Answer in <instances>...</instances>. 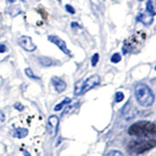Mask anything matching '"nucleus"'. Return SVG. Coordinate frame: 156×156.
I'll list each match as a JSON object with an SVG mask.
<instances>
[{
	"label": "nucleus",
	"instance_id": "obj_28",
	"mask_svg": "<svg viewBox=\"0 0 156 156\" xmlns=\"http://www.w3.org/2000/svg\"><path fill=\"white\" fill-rule=\"evenodd\" d=\"M139 1H143V0H139Z\"/></svg>",
	"mask_w": 156,
	"mask_h": 156
},
{
	"label": "nucleus",
	"instance_id": "obj_17",
	"mask_svg": "<svg viewBox=\"0 0 156 156\" xmlns=\"http://www.w3.org/2000/svg\"><path fill=\"white\" fill-rule=\"evenodd\" d=\"M26 74L29 77V78H32V79H39V77L38 76H36V75H34L33 74V72H32V70L30 69V68H26Z\"/></svg>",
	"mask_w": 156,
	"mask_h": 156
},
{
	"label": "nucleus",
	"instance_id": "obj_7",
	"mask_svg": "<svg viewBox=\"0 0 156 156\" xmlns=\"http://www.w3.org/2000/svg\"><path fill=\"white\" fill-rule=\"evenodd\" d=\"M48 39H49V41L55 44V45L58 49H60V50H62L65 54H66V55H70V52H69V50H68L67 47H66V41H63L62 38H60L57 35H50V36L48 37Z\"/></svg>",
	"mask_w": 156,
	"mask_h": 156
},
{
	"label": "nucleus",
	"instance_id": "obj_24",
	"mask_svg": "<svg viewBox=\"0 0 156 156\" xmlns=\"http://www.w3.org/2000/svg\"><path fill=\"white\" fill-rule=\"evenodd\" d=\"M71 27H72L73 28H74V27H79V28H80V27H81L79 26V24H78L77 23H74V22H73V23H71Z\"/></svg>",
	"mask_w": 156,
	"mask_h": 156
},
{
	"label": "nucleus",
	"instance_id": "obj_16",
	"mask_svg": "<svg viewBox=\"0 0 156 156\" xmlns=\"http://www.w3.org/2000/svg\"><path fill=\"white\" fill-rule=\"evenodd\" d=\"M110 61H111L112 62H114V63L119 62L121 61V56H120V54H118V53L113 54V55H112V57H111V58H110Z\"/></svg>",
	"mask_w": 156,
	"mask_h": 156
},
{
	"label": "nucleus",
	"instance_id": "obj_23",
	"mask_svg": "<svg viewBox=\"0 0 156 156\" xmlns=\"http://www.w3.org/2000/svg\"><path fill=\"white\" fill-rule=\"evenodd\" d=\"M15 108H17L19 110H23V106L22 105H20V104H16V105H15Z\"/></svg>",
	"mask_w": 156,
	"mask_h": 156
},
{
	"label": "nucleus",
	"instance_id": "obj_4",
	"mask_svg": "<svg viewBox=\"0 0 156 156\" xmlns=\"http://www.w3.org/2000/svg\"><path fill=\"white\" fill-rule=\"evenodd\" d=\"M135 96L138 102L143 106H150L154 102V95L152 91L144 83H140L136 86Z\"/></svg>",
	"mask_w": 156,
	"mask_h": 156
},
{
	"label": "nucleus",
	"instance_id": "obj_8",
	"mask_svg": "<svg viewBox=\"0 0 156 156\" xmlns=\"http://www.w3.org/2000/svg\"><path fill=\"white\" fill-rule=\"evenodd\" d=\"M153 16H151L150 14L147 12L145 13H140L136 17V21L140 22L141 23H144V26H150L151 23H153Z\"/></svg>",
	"mask_w": 156,
	"mask_h": 156
},
{
	"label": "nucleus",
	"instance_id": "obj_6",
	"mask_svg": "<svg viewBox=\"0 0 156 156\" xmlns=\"http://www.w3.org/2000/svg\"><path fill=\"white\" fill-rule=\"evenodd\" d=\"M19 44L21 45V47L23 49H24L26 51L28 52H33L34 50H36V45L32 42L31 37L29 36H21V38L19 39Z\"/></svg>",
	"mask_w": 156,
	"mask_h": 156
},
{
	"label": "nucleus",
	"instance_id": "obj_9",
	"mask_svg": "<svg viewBox=\"0 0 156 156\" xmlns=\"http://www.w3.org/2000/svg\"><path fill=\"white\" fill-rule=\"evenodd\" d=\"M122 114H123V116H124V118H125V119L130 120V119H133L134 117L136 116V109L133 107V105H132V106H129V102H128V104H127V105L124 106V108L122 109Z\"/></svg>",
	"mask_w": 156,
	"mask_h": 156
},
{
	"label": "nucleus",
	"instance_id": "obj_18",
	"mask_svg": "<svg viewBox=\"0 0 156 156\" xmlns=\"http://www.w3.org/2000/svg\"><path fill=\"white\" fill-rule=\"evenodd\" d=\"M124 99V94L122 92H117L115 94V101L116 102H120Z\"/></svg>",
	"mask_w": 156,
	"mask_h": 156
},
{
	"label": "nucleus",
	"instance_id": "obj_3",
	"mask_svg": "<svg viewBox=\"0 0 156 156\" xmlns=\"http://www.w3.org/2000/svg\"><path fill=\"white\" fill-rule=\"evenodd\" d=\"M145 37H146L145 32L138 31V32H136L134 35L127 38L124 41L123 49H122L124 55H126V54H128V53L138 52L140 49V47L143 46V44L144 43Z\"/></svg>",
	"mask_w": 156,
	"mask_h": 156
},
{
	"label": "nucleus",
	"instance_id": "obj_15",
	"mask_svg": "<svg viewBox=\"0 0 156 156\" xmlns=\"http://www.w3.org/2000/svg\"><path fill=\"white\" fill-rule=\"evenodd\" d=\"M146 12L150 14L151 16H155L156 15V12L154 11V8L152 7V5H151L150 0H148V2L146 3Z\"/></svg>",
	"mask_w": 156,
	"mask_h": 156
},
{
	"label": "nucleus",
	"instance_id": "obj_29",
	"mask_svg": "<svg viewBox=\"0 0 156 156\" xmlns=\"http://www.w3.org/2000/svg\"><path fill=\"white\" fill-rule=\"evenodd\" d=\"M155 70H156V66H155Z\"/></svg>",
	"mask_w": 156,
	"mask_h": 156
},
{
	"label": "nucleus",
	"instance_id": "obj_22",
	"mask_svg": "<svg viewBox=\"0 0 156 156\" xmlns=\"http://www.w3.org/2000/svg\"><path fill=\"white\" fill-rule=\"evenodd\" d=\"M7 51V47L3 45V44H0V53H4Z\"/></svg>",
	"mask_w": 156,
	"mask_h": 156
},
{
	"label": "nucleus",
	"instance_id": "obj_13",
	"mask_svg": "<svg viewBox=\"0 0 156 156\" xmlns=\"http://www.w3.org/2000/svg\"><path fill=\"white\" fill-rule=\"evenodd\" d=\"M71 101V99H69V98H66L65 100H63L62 102H60V104H58L55 107H54V110L55 111H58L61 110L63 106H67L68 105H69V102Z\"/></svg>",
	"mask_w": 156,
	"mask_h": 156
},
{
	"label": "nucleus",
	"instance_id": "obj_14",
	"mask_svg": "<svg viewBox=\"0 0 156 156\" xmlns=\"http://www.w3.org/2000/svg\"><path fill=\"white\" fill-rule=\"evenodd\" d=\"M38 61L44 66H51L53 63H54L53 60H51V58H48V57H40Z\"/></svg>",
	"mask_w": 156,
	"mask_h": 156
},
{
	"label": "nucleus",
	"instance_id": "obj_11",
	"mask_svg": "<svg viewBox=\"0 0 156 156\" xmlns=\"http://www.w3.org/2000/svg\"><path fill=\"white\" fill-rule=\"evenodd\" d=\"M48 122H49V126H50V129H51V134L53 136H55L57 135L58 128V118L56 115L50 116Z\"/></svg>",
	"mask_w": 156,
	"mask_h": 156
},
{
	"label": "nucleus",
	"instance_id": "obj_19",
	"mask_svg": "<svg viewBox=\"0 0 156 156\" xmlns=\"http://www.w3.org/2000/svg\"><path fill=\"white\" fill-rule=\"evenodd\" d=\"M99 58H100L99 54H95V55L92 57L91 63H92V66H97L98 62H99Z\"/></svg>",
	"mask_w": 156,
	"mask_h": 156
},
{
	"label": "nucleus",
	"instance_id": "obj_25",
	"mask_svg": "<svg viewBox=\"0 0 156 156\" xmlns=\"http://www.w3.org/2000/svg\"><path fill=\"white\" fill-rule=\"evenodd\" d=\"M150 2H151V5H152V7L155 10L156 9V0H150Z\"/></svg>",
	"mask_w": 156,
	"mask_h": 156
},
{
	"label": "nucleus",
	"instance_id": "obj_12",
	"mask_svg": "<svg viewBox=\"0 0 156 156\" xmlns=\"http://www.w3.org/2000/svg\"><path fill=\"white\" fill-rule=\"evenodd\" d=\"M28 134V130L26 128H18L15 130L13 136L15 138H18V139H23L24 136H27Z\"/></svg>",
	"mask_w": 156,
	"mask_h": 156
},
{
	"label": "nucleus",
	"instance_id": "obj_2",
	"mask_svg": "<svg viewBox=\"0 0 156 156\" xmlns=\"http://www.w3.org/2000/svg\"><path fill=\"white\" fill-rule=\"evenodd\" d=\"M156 146V140L153 139H141L132 140L128 144V152L130 154H143L146 151L154 148Z\"/></svg>",
	"mask_w": 156,
	"mask_h": 156
},
{
	"label": "nucleus",
	"instance_id": "obj_20",
	"mask_svg": "<svg viewBox=\"0 0 156 156\" xmlns=\"http://www.w3.org/2000/svg\"><path fill=\"white\" fill-rule=\"evenodd\" d=\"M106 156H123V153L118 150H111L107 153Z\"/></svg>",
	"mask_w": 156,
	"mask_h": 156
},
{
	"label": "nucleus",
	"instance_id": "obj_26",
	"mask_svg": "<svg viewBox=\"0 0 156 156\" xmlns=\"http://www.w3.org/2000/svg\"><path fill=\"white\" fill-rule=\"evenodd\" d=\"M23 154L26 155V156H31L30 154H29V152H27V150H23Z\"/></svg>",
	"mask_w": 156,
	"mask_h": 156
},
{
	"label": "nucleus",
	"instance_id": "obj_27",
	"mask_svg": "<svg viewBox=\"0 0 156 156\" xmlns=\"http://www.w3.org/2000/svg\"><path fill=\"white\" fill-rule=\"evenodd\" d=\"M15 1V0H8V2H10V3H13Z\"/></svg>",
	"mask_w": 156,
	"mask_h": 156
},
{
	"label": "nucleus",
	"instance_id": "obj_21",
	"mask_svg": "<svg viewBox=\"0 0 156 156\" xmlns=\"http://www.w3.org/2000/svg\"><path fill=\"white\" fill-rule=\"evenodd\" d=\"M66 11L68 13H70V14H74L75 13L74 8H73L72 6H70V5H66Z\"/></svg>",
	"mask_w": 156,
	"mask_h": 156
},
{
	"label": "nucleus",
	"instance_id": "obj_1",
	"mask_svg": "<svg viewBox=\"0 0 156 156\" xmlns=\"http://www.w3.org/2000/svg\"><path fill=\"white\" fill-rule=\"evenodd\" d=\"M128 133L136 136H156V122L140 121L130 126Z\"/></svg>",
	"mask_w": 156,
	"mask_h": 156
},
{
	"label": "nucleus",
	"instance_id": "obj_10",
	"mask_svg": "<svg viewBox=\"0 0 156 156\" xmlns=\"http://www.w3.org/2000/svg\"><path fill=\"white\" fill-rule=\"evenodd\" d=\"M52 83H53V86L55 87V89L58 93H62L66 90V82L63 81L62 79H61V78L58 77H53L52 78Z\"/></svg>",
	"mask_w": 156,
	"mask_h": 156
},
{
	"label": "nucleus",
	"instance_id": "obj_5",
	"mask_svg": "<svg viewBox=\"0 0 156 156\" xmlns=\"http://www.w3.org/2000/svg\"><path fill=\"white\" fill-rule=\"evenodd\" d=\"M100 81H101V78L99 75H92L89 78H87L86 80H81V81H78L75 86H74V95L75 96H80L84 93L88 92L89 90L93 89L94 87L98 86L100 84Z\"/></svg>",
	"mask_w": 156,
	"mask_h": 156
}]
</instances>
